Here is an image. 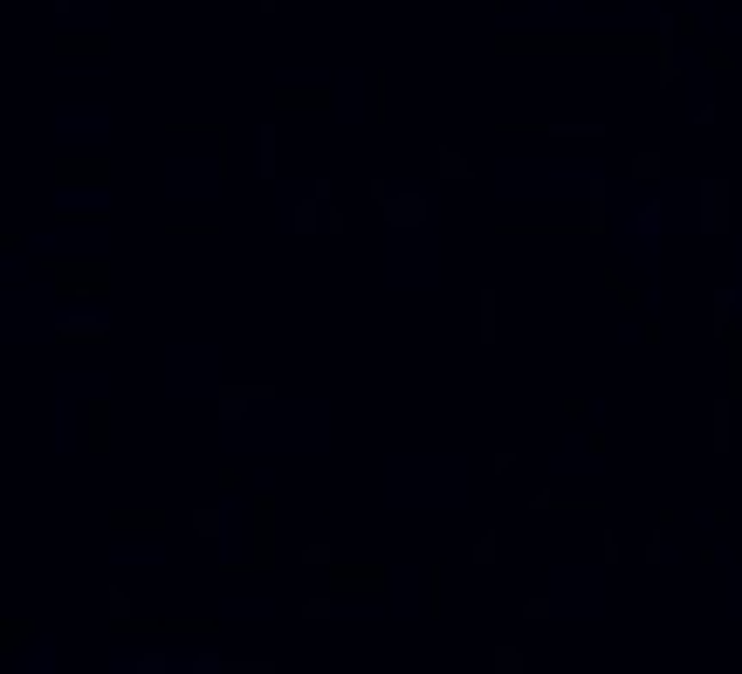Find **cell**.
I'll list each match as a JSON object with an SVG mask.
<instances>
[{"instance_id": "1", "label": "cell", "mask_w": 742, "mask_h": 674, "mask_svg": "<svg viewBox=\"0 0 742 674\" xmlns=\"http://www.w3.org/2000/svg\"><path fill=\"white\" fill-rule=\"evenodd\" d=\"M502 62H653L660 28H495Z\"/></svg>"}, {"instance_id": "2", "label": "cell", "mask_w": 742, "mask_h": 674, "mask_svg": "<svg viewBox=\"0 0 742 674\" xmlns=\"http://www.w3.org/2000/svg\"><path fill=\"white\" fill-rule=\"evenodd\" d=\"M41 283H49L56 303H110L117 262H104V255H56V262H41Z\"/></svg>"}, {"instance_id": "3", "label": "cell", "mask_w": 742, "mask_h": 674, "mask_svg": "<svg viewBox=\"0 0 742 674\" xmlns=\"http://www.w3.org/2000/svg\"><path fill=\"white\" fill-rule=\"evenodd\" d=\"M247 537H255V550H247V558H234L227 578H269V572L282 565V502H275L269 489L255 496V524H247Z\"/></svg>"}, {"instance_id": "4", "label": "cell", "mask_w": 742, "mask_h": 674, "mask_svg": "<svg viewBox=\"0 0 742 674\" xmlns=\"http://www.w3.org/2000/svg\"><path fill=\"white\" fill-rule=\"evenodd\" d=\"M729 227H735V186H729V173H701L694 179V234H701V242H729Z\"/></svg>"}, {"instance_id": "5", "label": "cell", "mask_w": 742, "mask_h": 674, "mask_svg": "<svg viewBox=\"0 0 742 674\" xmlns=\"http://www.w3.org/2000/svg\"><path fill=\"white\" fill-rule=\"evenodd\" d=\"M502 138H557V145H598L605 125L598 117H495Z\"/></svg>"}, {"instance_id": "6", "label": "cell", "mask_w": 742, "mask_h": 674, "mask_svg": "<svg viewBox=\"0 0 742 674\" xmlns=\"http://www.w3.org/2000/svg\"><path fill=\"white\" fill-rule=\"evenodd\" d=\"M110 179H117V158L110 152H62V158H49V186L56 193H76V186L110 193Z\"/></svg>"}, {"instance_id": "7", "label": "cell", "mask_w": 742, "mask_h": 674, "mask_svg": "<svg viewBox=\"0 0 742 674\" xmlns=\"http://www.w3.org/2000/svg\"><path fill=\"white\" fill-rule=\"evenodd\" d=\"M323 585L338 592V599H379V592L392 585V572L379 558H338V565L323 572Z\"/></svg>"}, {"instance_id": "8", "label": "cell", "mask_w": 742, "mask_h": 674, "mask_svg": "<svg viewBox=\"0 0 742 674\" xmlns=\"http://www.w3.org/2000/svg\"><path fill=\"white\" fill-rule=\"evenodd\" d=\"M269 400H275V385H269V379H227V385L214 392V420H221V427H241L247 413L269 407Z\"/></svg>"}, {"instance_id": "9", "label": "cell", "mask_w": 742, "mask_h": 674, "mask_svg": "<svg viewBox=\"0 0 742 674\" xmlns=\"http://www.w3.org/2000/svg\"><path fill=\"white\" fill-rule=\"evenodd\" d=\"M49 56H62V62H104V56H117V35H104V28H56L49 35Z\"/></svg>"}, {"instance_id": "10", "label": "cell", "mask_w": 742, "mask_h": 674, "mask_svg": "<svg viewBox=\"0 0 742 674\" xmlns=\"http://www.w3.org/2000/svg\"><path fill=\"white\" fill-rule=\"evenodd\" d=\"M110 338H117V324H110V316H90V310H82V316H49V344H62V351H76V344L104 351Z\"/></svg>"}, {"instance_id": "11", "label": "cell", "mask_w": 742, "mask_h": 674, "mask_svg": "<svg viewBox=\"0 0 742 674\" xmlns=\"http://www.w3.org/2000/svg\"><path fill=\"white\" fill-rule=\"evenodd\" d=\"M269 110H275V117H330V110H338V97H330L323 84H275V90H269Z\"/></svg>"}, {"instance_id": "12", "label": "cell", "mask_w": 742, "mask_h": 674, "mask_svg": "<svg viewBox=\"0 0 742 674\" xmlns=\"http://www.w3.org/2000/svg\"><path fill=\"white\" fill-rule=\"evenodd\" d=\"M165 131H173V138H206V145H214V179H227L234 173V131L221 125V117H206V125H199V117H173V125H165Z\"/></svg>"}, {"instance_id": "13", "label": "cell", "mask_w": 742, "mask_h": 674, "mask_svg": "<svg viewBox=\"0 0 742 674\" xmlns=\"http://www.w3.org/2000/svg\"><path fill=\"white\" fill-rule=\"evenodd\" d=\"M214 633H221V626L206 619V613H199V619H165V613H145V619H138V641H214Z\"/></svg>"}, {"instance_id": "14", "label": "cell", "mask_w": 742, "mask_h": 674, "mask_svg": "<svg viewBox=\"0 0 742 674\" xmlns=\"http://www.w3.org/2000/svg\"><path fill=\"white\" fill-rule=\"evenodd\" d=\"M82 433H90V461H110V448H117V407H110V392H90Z\"/></svg>"}, {"instance_id": "15", "label": "cell", "mask_w": 742, "mask_h": 674, "mask_svg": "<svg viewBox=\"0 0 742 674\" xmlns=\"http://www.w3.org/2000/svg\"><path fill=\"white\" fill-rule=\"evenodd\" d=\"M104 524H110L117 537H158V530H165V524H173V517H165V509H158V502H117V509H110V517H104Z\"/></svg>"}, {"instance_id": "16", "label": "cell", "mask_w": 742, "mask_h": 674, "mask_svg": "<svg viewBox=\"0 0 742 674\" xmlns=\"http://www.w3.org/2000/svg\"><path fill=\"white\" fill-rule=\"evenodd\" d=\"M653 28H660V49H653V84H660V90H674V84H681V42H687V35L674 28V14H660Z\"/></svg>"}, {"instance_id": "17", "label": "cell", "mask_w": 742, "mask_h": 674, "mask_svg": "<svg viewBox=\"0 0 742 674\" xmlns=\"http://www.w3.org/2000/svg\"><path fill=\"white\" fill-rule=\"evenodd\" d=\"M193 674H275L269 654H221V647H199L193 654Z\"/></svg>"}, {"instance_id": "18", "label": "cell", "mask_w": 742, "mask_h": 674, "mask_svg": "<svg viewBox=\"0 0 742 674\" xmlns=\"http://www.w3.org/2000/svg\"><path fill=\"white\" fill-rule=\"evenodd\" d=\"M475 344H481V351L502 344V290H495V283L475 290Z\"/></svg>"}, {"instance_id": "19", "label": "cell", "mask_w": 742, "mask_h": 674, "mask_svg": "<svg viewBox=\"0 0 742 674\" xmlns=\"http://www.w3.org/2000/svg\"><path fill=\"white\" fill-rule=\"evenodd\" d=\"M715 344H722V392L742 407V324H735V316L715 324Z\"/></svg>"}, {"instance_id": "20", "label": "cell", "mask_w": 742, "mask_h": 674, "mask_svg": "<svg viewBox=\"0 0 742 674\" xmlns=\"http://www.w3.org/2000/svg\"><path fill=\"white\" fill-rule=\"evenodd\" d=\"M529 509L536 517H605L598 496H557V489H529Z\"/></svg>"}, {"instance_id": "21", "label": "cell", "mask_w": 742, "mask_h": 674, "mask_svg": "<svg viewBox=\"0 0 742 674\" xmlns=\"http://www.w3.org/2000/svg\"><path fill=\"white\" fill-rule=\"evenodd\" d=\"M379 214H385L392 227H427V221H433V201H427V193H412V186H399Z\"/></svg>"}, {"instance_id": "22", "label": "cell", "mask_w": 742, "mask_h": 674, "mask_svg": "<svg viewBox=\"0 0 742 674\" xmlns=\"http://www.w3.org/2000/svg\"><path fill=\"white\" fill-rule=\"evenodd\" d=\"M275 173H282V131H275V110H269L262 125H255V179L269 186Z\"/></svg>"}, {"instance_id": "23", "label": "cell", "mask_w": 742, "mask_h": 674, "mask_svg": "<svg viewBox=\"0 0 742 674\" xmlns=\"http://www.w3.org/2000/svg\"><path fill=\"white\" fill-rule=\"evenodd\" d=\"M585 234H592V242H605V234H612V193H605V173L585 179Z\"/></svg>"}, {"instance_id": "24", "label": "cell", "mask_w": 742, "mask_h": 674, "mask_svg": "<svg viewBox=\"0 0 742 674\" xmlns=\"http://www.w3.org/2000/svg\"><path fill=\"white\" fill-rule=\"evenodd\" d=\"M729 448H735V400L715 392L709 400V455H729Z\"/></svg>"}, {"instance_id": "25", "label": "cell", "mask_w": 742, "mask_h": 674, "mask_svg": "<svg viewBox=\"0 0 742 674\" xmlns=\"http://www.w3.org/2000/svg\"><path fill=\"white\" fill-rule=\"evenodd\" d=\"M138 619H145V613H138V599H131L124 585H110V592H104V626L124 641V633H138Z\"/></svg>"}, {"instance_id": "26", "label": "cell", "mask_w": 742, "mask_h": 674, "mask_svg": "<svg viewBox=\"0 0 742 674\" xmlns=\"http://www.w3.org/2000/svg\"><path fill=\"white\" fill-rule=\"evenodd\" d=\"M433 173H440L447 186H468V179H475V158L453 152V145H433Z\"/></svg>"}, {"instance_id": "27", "label": "cell", "mask_w": 742, "mask_h": 674, "mask_svg": "<svg viewBox=\"0 0 742 674\" xmlns=\"http://www.w3.org/2000/svg\"><path fill=\"white\" fill-rule=\"evenodd\" d=\"M35 641V613H8L0 619V654H21Z\"/></svg>"}, {"instance_id": "28", "label": "cell", "mask_w": 742, "mask_h": 674, "mask_svg": "<svg viewBox=\"0 0 742 674\" xmlns=\"http://www.w3.org/2000/svg\"><path fill=\"white\" fill-rule=\"evenodd\" d=\"M186 524H193V537H199V544L227 530V517H221V502H193V517H186Z\"/></svg>"}, {"instance_id": "29", "label": "cell", "mask_w": 742, "mask_h": 674, "mask_svg": "<svg viewBox=\"0 0 742 674\" xmlns=\"http://www.w3.org/2000/svg\"><path fill=\"white\" fill-rule=\"evenodd\" d=\"M330 619H338V592H310V599H303V626H330Z\"/></svg>"}, {"instance_id": "30", "label": "cell", "mask_w": 742, "mask_h": 674, "mask_svg": "<svg viewBox=\"0 0 742 674\" xmlns=\"http://www.w3.org/2000/svg\"><path fill=\"white\" fill-rule=\"evenodd\" d=\"M371 125H392V69H371Z\"/></svg>"}, {"instance_id": "31", "label": "cell", "mask_w": 742, "mask_h": 674, "mask_svg": "<svg viewBox=\"0 0 742 674\" xmlns=\"http://www.w3.org/2000/svg\"><path fill=\"white\" fill-rule=\"evenodd\" d=\"M667 173V152H633V186H660Z\"/></svg>"}, {"instance_id": "32", "label": "cell", "mask_w": 742, "mask_h": 674, "mask_svg": "<svg viewBox=\"0 0 742 674\" xmlns=\"http://www.w3.org/2000/svg\"><path fill=\"white\" fill-rule=\"evenodd\" d=\"M338 565V544L330 537H303V572H330Z\"/></svg>"}, {"instance_id": "33", "label": "cell", "mask_w": 742, "mask_h": 674, "mask_svg": "<svg viewBox=\"0 0 742 674\" xmlns=\"http://www.w3.org/2000/svg\"><path fill=\"white\" fill-rule=\"evenodd\" d=\"M289 227H296L303 242H310V234H323V201H316V193H310V201H303L296 214H289Z\"/></svg>"}, {"instance_id": "34", "label": "cell", "mask_w": 742, "mask_h": 674, "mask_svg": "<svg viewBox=\"0 0 742 674\" xmlns=\"http://www.w3.org/2000/svg\"><path fill=\"white\" fill-rule=\"evenodd\" d=\"M605 290H612V303L626 310V316H640V290H633V283H626V275H618V268H605Z\"/></svg>"}, {"instance_id": "35", "label": "cell", "mask_w": 742, "mask_h": 674, "mask_svg": "<svg viewBox=\"0 0 742 674\" xmlns=\"http://www.w3.org/2000/svg\"><path fill=\"white\" fill-rule=\"evenodd\" d=\"M640 565H646V572H660V565H667V524H653V537L640 544Z\"/></svg>"}, {"instance_id": "36", "label": "cell", "mask_w": 742, "mask_h": 674, "mask_svg": "<svg viewBox=\"0 0 742 674\" xmlns=\"http://www.w3.org/2000/svg\"><path fill=\"white\" fill-rule=\"evenodd\" d=\"M495 565H502V537L481 530V537H475V572H495Z\"/></svg>"}, {"instance_id": "37", "label": "cell", "mask_w": 742, "mask_h": 674, "mask_svg": "<svg viewBox=\"0 0 742 674\" xmlns=\"http://www.w3.org/2000/svg\"><path fill=\"white\" fill-rule=\"evenodd\" d=\"M523 619H529V626H550V619H557V599H550V592H529V599H523Z\"/></svg>"}, {"instance_id": "38", "label": "cell", "mask_w": 742, "mask_h": 674, "mask_svg": "<svg viewBox=\"0 0 742 674\" xmlns=\"http://www.w3.org/2000/svg\"><path fill=\"white\" fill-rule=\"evenodd\" d=\"M427 613H433V619H447V572H440V565L427 572Z\"/></svg>"}, {"instance_id": "39", "label": "cell", "mask_w": 742, "mask_h": 674, "mask_svg": "<svg viewBox=\"0 0 742 674\" xmlns=\"http://www.w3.org/2000/svg\"><path fill=\"white\" fill-rule=\"evenodd\" d=\"M735 303H742V296H735V283H722V290L709 296V316H715V324H729V316H735Z\"/></svg>"}, {"instance_id": "40", "label": "cell", "mask_w": 742, "mask_h": 674, "mask_svg": "<svg viewBox=\"0 0 742 674\" xmlns=\"http://www.w3.org/2000/svg\"><path fill=\"white\" fill-rule=\"evenodd\" d=\"M488 667H495V674H523L529 661H523V647H495V654H488Z\"/></svg>"}, {"instance_id": "41", "label": "cell", "mask_w": 742, "mask_h": 674, "mask_svg": "<svg viewBox=\"0 0 742 674\" xmlns=\"http://www.w3.org/2000/svg\"><path fill=\"white\" fill-rule=\"evenodd\" d=\"M392 193H399V186H392L385 173H371V179H364V201H371V207H385V201H392Z\"/></svg>"}, {"instance_id": "42", "label": "cell", "mask_w": 742, "mask_h": 674, "mask_svg": "<svg viewBox=\"0 0 742 674\" xmlns=\"http://www.w3.org/2000/svg\"><path fill=\"white\" fill-rule=\"evenodd\" d=\"M138 674H173V654H158V647H145V654H138Z\"/></svg>"}, {"instance_id": "43", "label": "cell", "mask_w": 742, "mask_h": 674, "mask_svg": "<svg viewBox=\"0 0 742 674\" xmlns=\"http://www.w3.org/2000/svg\"><path fill=\"white\" fill-rule=\"evenodd\" d=\"M640 344L660 351V344H667V324H660V316H646V324H640Z\"/></svg>"}, {"instance_id": "44", "label": "cell", "mask_w": 742, "mask_h": 674, "mask_svg": "<svg viewBox=\"0 0 742 674\" xmlns=\"http://www.w3.org/2000/svg\"><path fill=\"white\" fill-rule=\"evenodd\" d=\"M722 125V104H694V131H715Z\"/></svg>"}, {"instance_id": "45", "label": "cell", "mask_w": 742, "mask_h": 674, "mask_svg": "<svg viewBox=\"0 0 742 674\" xmlns=\"http://www.w3.org/2000/svg\"><path fill=\"white\" fill-rule=\"evenodd\" d=\"M56 221H110V207H56Z\"/></svg>"}, {"instance_id": "46", "label": "cell", "mask_w": 742, "mask_h": 674, "mask_svg": "<svg viewBox=\"0 0 742 674\" xmlns=\"http://www.w3.org/2000/svg\"><path fill=\"white\" fill-rule=\"evenodd\" d=\"M585 455H592V461H605V455H612V433H598V427H592V433H585Z\"/></svg>"}, {"instance_id": "47", "label": "cell", "mask_w": 742, "mask_h": 674, "mask_svg": "<svg viewBox=\"0 0 742 674\" xmlns=\"http://www.w3.org/2000/svg\"><path fill=\"white\" fill-rule=\"evenodd\" d=\"M701 62H709L715 76H729V69H735V56H729V49H701Z\"/></svg>"}, {"instance_id": "48", "label": "cell", "mask_w": 742, "mask_h": 674, "mask_svg": "<svg viewBox=\"0 0 742 674\" xmlns=\"http://www.w3.org/2000/svg\"><path fill=\"white\" fill-rule=\"evenodd\" d=\"M255 14H282V0H255Z\"/></svg>"}, {"instance_id": "49", "label": "cell", "mask_w": 742, "mask_h": 674, "mask_svg": "<svg viewBox=\"0 0 742 674\" xmlns=\"http://www.w3.org/2000/svg\"><path fill=\"white\" fill-rule=\"evenodd\" d=\"M392 8H440V0H392Z\"/></svg>"}, {"instance_id": "50", "label": "cell", "mask_w": 742, "mask_h": 674, "mask_svg": "<svg viewBox=\"0 0 742 674\" xmlns=\"http://www.w3.org/2000/svg\"><path fill=\"white\" fill-rule=\"evenodd\" d=\"M488 14H495V21H502V14H509V0H488Z\"/></svg>"}, {"instance_id": "51", "label": "cell", "mask_w": 742, "mask_h": 674, "mask_svg": "<svg viewBox=\"0 0 742 674\" xmlns=\"http://www.w3.org/2000/svg\"><path fill=\"white\" fill-rule=\"evenodd\" d=\"M227 8H255V0H227Z\"/></svg>"}]
</instances>
